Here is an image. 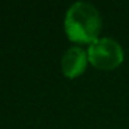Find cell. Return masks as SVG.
<instances>
[{
  "label": "cell",
  "mask_w": 129,
  "mask_h": 129,
  "mask_svg": "<svg viewBox=\"0 0 129 129\" xmlns=\"http://www.w3.org/2000/svg\"><path fill=\"white\" fill-rule=\"evenodd\" d=\"M65 32L74 42H94L101 28L97 9L87 2H75L68 9L64 21Z\"/></svg>",
  "instance_id": "obj_1"
},
{
  "label": "cell",
  "mask_w": 129,
  "mask_h": 129,
  "mask_svg": "<svg viewBox=\"0 0 129 129\" xmlns=\"http://www.w3.org/2000/svg\"><path fill=\"white\" fill-rule=\"evenodd\" d=\"M87 57L94 67L111 70L121 64L123 53L117 40L111 38H97L89 45Z\"/></svg>",
  "instance_id": "obj_2"
},
{
  "label": "cell",
  "mask_w": 129,
  "mask_h": 129,
  "mask_svg": "<svg viewBox=\"0 0 129 129\" xmlns=\"http://www.w3.org/2000/svg\"><path fill=\"white\" fill-rule=\"evenodd\" d=\"M87 54L79 46H72L64 53L61 58V68L64 74L70 78L79 75L82 71L85 70L87 62Z\"/></svg>",
  "instance_id": "obj_3"
}]
</instances>
